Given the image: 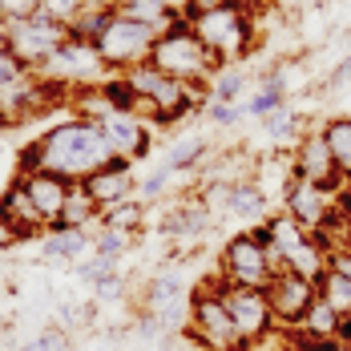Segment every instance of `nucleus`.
I'll use <instances>...</instances> for the list:
<instances>
[{
	"label": "nucleus",
	"mask_w": 351,
	"mask_h": 351,
	"mask_svg": "<svg viewBox=\"0 0 351 351\" xmlns=\"http://www.w3.org/2000/svg\"><path fill=\"white\" fill-rule=\"evenodd\" d=\"M113 162L106 134L93 117L73 113L65 121L49 125L40 138H33L29 145H21L16 158V174H33V170H49V174L65 178V182H85L93 170H101Z\"/></svg>",
	"instance_id": "obj_1"
},
{
	"label": "nucleus",
	"mask_w": 351,
	"mask_h": 351,
	"mask_svg": "<svg viewBox=\"0 0 351 351\" xmlns=\"http://www.w3.org/2000/svg\"><path fill=\"white\" fill-rule=\"evenodd\" d=\"M254 234H258V243L267 246V254H271V263H275V271H299V275H311L319 279L323 275V267H327V254L339 246L335 234H327V230H303L291 214H271L263 226H250Z\"/></svg>",
	"instance_id": "obj_2"
},
{
	"label": "nucleus",
	"mask_w": 351,
	"mask_h": 351,
	"mask_svg": "<svg viewBox=\"0 0 351 351\" xmlns=\"http://www.w3.org/2000/svg\"><path fill=\"white\" fill-rule=\"evenodd\" d=\"M149 65L162 69L166 77H174V81L194 85V89H210L214 73L222 69V61L198 40V33L190 29L186 16H178L170 29L158 33L154 49H149Z\"/></svg>",
	"instance_id": "obj_3"
},
{
	"label": "nucleus",
	"mask_w": 351,
	"mask_h": 351,
	"mask_svg": "<svg viewBox=\"0 0 351 351\" xmlns=\"http://www.w3.org/2000/svg\"><path fill=\"white\" fill-rule=\"evenodd\" d=\"M190 29L210 49L222 65H239L258 49V25L246 12L243 0H222L214 8H202L190 16Z\"/></svg>",
	"instance_id": "obj_4"
},
{
	"label": "nucleus",
	"mask_w": 351,
	"mask_h": 351,
	"mask_svg": "<svg viewBox=\"0 0 351 351\" xmlns=\"http://www.w3.org/2000/svg\"><path fill=\"white\" fill-rule=\"evenodd\" d=\"M125 81L138 93V117H145L149 125H162V130L178 125L182 117H190L198 109V101H202V93H206V89H194L186 81L166 77L162 69H154L149 61L134 65V69L125 73Z\"/></svg>",
	"instance_id": "obj_5"
},
{
	"label": "nucleus",
	"mask_w": 351,
	"mask_h": 351,
	"mask_svg": "<svg viewBox=\"0 0 351 351\" xmlns=\"http://www.w3.org/2000/svg\"><path fill=\"white\" fill-rule=\"evenodd\" d=\"M190 335L206 351H250L234 327V315L226 307V282H202L190 295Z\"/></svg>",
	"instance_id": "obj_6"
},
{
	"label": "nucleus",
	"mask_w": 351,
	"mask_h": 351,
	"mask_svg": "<svg viewBox=\"0 0 351 351\" xmlns=\"http://www.w3.org/2000/svg\"><path fill=\"white\" fill-rule=\"evenodd\" d=\"M282 214H291L303 230H327V234H335L339 246H343V214L335 206V194L331 190H323L315 182H307V178L291 174L287 178V186H282Z\"/></svg>",
	"instance_id": "obj_7"
},
{
	"label": "nucleus",
	"mask_w": 351,
	"mask_h": 351,
	"mask_svg": "<svg viewBox=\"0 0 351 351\" xmlns=\"http://www.w3.org/2000/svg\"><path fill=\"white\" fill-rule=\"evenodd\" d=\"M218 279L230 282V287H254V291H267L271 279H275V263L267 254V246L258 243L254 230H243V234H230L222 243V254H218Z\"/></svg>",
	"instance_id": "obj_8"
},
{
	"label": "nucleus",
	"mask_w": 351,
	"mask_h": 351,
	"mask_svg": "<svg viewBox=\"0 0 351 351\" xmlns=\"http://www.w3.org/2000/svg\"><path fill=\"white\" fill-rule=\"evenodd\" d=\"M36 73H40L45 81L69 89V93H77V89H93V85H101V81L109 77L106 61H101V53H97V45L77 40V36H69V40H65Z\"/></svg>",
	"instance_id": "obj_9"
},
{
	"label": "nucleus",
	"mask_w": 351,
	"mask_h": 351,
	"mask_svg": "<svg viewBox=\"0 0 351 351\" xmlns=\"http://www.w3.org/2000/svg\"><path fill=\"white\" fill-rule=\"evenodd\" d=\"M65 93L69 89L45 81L40 73H21L16 81H8L0 89V130H12V125H25L29 117H40L45 109L65 101Z\"/></svg>",
	"instance_id": "obj_10"
},
{
	"label": "nucleus",
	"mask_w": 351,
	"mask_h": 351,
	"mask_svg": "<svg viewBox=\"0 0 351 351\" xmlns=\"http://www.w3.org/2000/svg\"><path fill=\"white\" fill-rule=\"evenodd\" d=\"M4 40H8V53L25 65V69H40L65 40H69V25L36 12L29 21H16V25H4Z\"/></svg>",
	"instance_id": "obj_11"
},
{
	"label": "nucleus",
	"mask_w": 351,
	"mask_h": 351,
	"mask_svg": "<svg viewBox=\"0 0 351 351\" xmlns=\"http://www.w3.org/2000/svg\"><path fill=\"white\" fill-rule=\"evenodd\" d=\"M154 40H158L154 29H145V25H138V21H130V16L113 12L109 29L97 36V53H101V61H106L109 73H130L134 65L149 61Z\"/></svg>",
	"instance_id": "obj_12"
},
{
	"label": "nucleus",
	"mask_w": 351,
	"mask_h": 351,
	"mask_svg": "<svg viewBox=\"0 0 351 351\" xmlns=\"http://www.w3.org/2000/svg\"><path fill=\"white\" fill-rule=\"evenodd\" d=\"M319 299V287L311 275H299V271H275V279L267 287V303L275 311L279 331H295L299 319L307 315V307Z\"/></svg>",
	"instance_id": "obj_13"
},
{
	"label": "nucleus",
	"mask_w": 351,
	"mask_h": 351,
	"mask_svg": "<svg viewBox=\"0 0 351 351\" xmlns=\"http://www.w3.org/2000/svg\"><path fill=\"white\" fill-rule=\"evenodd\" d=\"M226 307L234 315V327L243 335L246 348H258L263 339H271L279 331L275 323V311L267 303V291H254V287H230L226 282Z\"/></svg>",
	"instance_id": "obj_14"
},
{
	"label": "nucleus",
	"mask_w": 351,
	"mask_h": 351,
	"mask_svg": "<svg viewBox=\"0 0 351 351\" xmlns=\"http://www.w3.org/2000/svg\"><path fill=\"white\" fill-rule=\"evenodd\" d=\"M206 206L222 214H230V218H243V222H254V226H263L267 218H271V198H267V190L250 178H239V182H218L210 186V194L202 198Z\"/></svg>",
	"instance_id": "obj_15"
},
{
	"label": "nucleus",
	"mask_w": 351,
	"mask_h": 351,
	"mask_svg": "<svg viewBox=\"0 0 351 351\" xmlns=\"http://www.w3.org/2000/svg\"><path fill=\"white\" fill-rule=\"evenodd\" d=\"M291 174L307 178V182H315L323 190H331V194H339L348 182L339 174V166H335V158H331V145L323 138V130H303L299 141H295V154H291Z\"/></svg>",
	"instance_id": "obj_16"
},
{
	"label": "nucleus",
	"mask_w": 351,
	"mask_h": 351,
	"mask_svg": "<svg viewBox=\"0 0 351 351\" xmlns=\"http://www.w3.org/2000/svg\"><path fill=\"white\" fill-rule=\"evenodd\" d=\"M97 125L106 134L113 158H125V162L149 158V149H154V125L145 117H138V113H106Z\"/></svg>",
	"instance_id": "obj_17"
},
{
	"label": "nucleus",
	"mask_w": 351,
	"mask_h": 351,
	"mask_svg": "<svg viewBox=\"0 0 351 351\" xmlns=\"http://www.w3.org/2000/svg\"><path fill=\"white\" fill-rule=\"evenodd\" d=\"M85 190H89V198L109 210V206H117V202H125V198H138V178H134V162H125V158H113L109 166L101 170H93V174L81 182Z\"/></svg>",
	"instance_id": "obj_18"
},
{
	"label": "nucleus",
	"mask_w": 351,
	"mask_h": 351,
	"mask_svg": "<svg viewBox=\"0 0 351 351\" xmlns=\"http://www.w3.org/2000/svg\"><path fill=\"white\" fill-rule=\"evenodd\" d=\"M0 222L12 230V239H16V243L49 234V226H45V218L36 214L29 190L21 186V178H12V182L4 186V194H0Z\"/></svg>",
	"instance_id": "obj_19"
},
{
	"label": "nucleus",
	"mask_w": 351,
	"mask_h": 351,
	"mask_svg": "<svg viewBox=\"0 0 351 351\" xmlns=\"http://www.w3.org/2000/svg\"><path fill=\"white\" fill-rule=\"evenodd\" d=\"M16 178H21V186L29 190V198H33L36 214L45 218V226H49V222H57V214H61L65 198H69V186H73V182L49 174V170H33V174H16Z\"/></svg>",
	"instance_id": "obj_20"
},
{
	"label": "nucleus",
	"mask_w": 351,
	"mask_h": 351,
	"mask_svg": "<svg viewBox=\"0 0 351 351\" xmlns=\"http://www.w3.org/2000/svg\"><path fill=\"white\" fill-rule=\"evenodd\" d=\"M97 222H101V206L89 198V190L81 182H73L69 198H65V206L57 214V222H49V230H93Z\"/></svg>",
	"instance_id": "obj_21"
},
{
	"label": "nucleus",
	"mask_w": 351,
	"mask_h": 351,
	"mask_svg": "<svg viewBox=\"0 0 351 351\" xmlns=\"http://www.w3.org/2000/svg\"><path fill=\"white\" fill-rule=\"evenodd\" d=\"M339 323H343V315H335V311H331V303L315 299L291 335L299 339V348H307V343H323V339H339Z\"/></svg>",
	"instance_id": "obj_22"
},
{
	"label": "nucleus",
	"mask_w": 351,
	"mask_h": 351,
	"mask_svg": "<svg viewBox=\"0 0 351 351\" xmlns=\"http://www.w3.org/2000/svg\"><path fill=\"white\" fill-rule=\"evenodd\" d=\"M117 12H121V16H130V21H138V25H145V29H154V33L170 29L178 16H182L170 0H121V4H117Z\"/></svg>",
	"instance_id": "obj_23"
},
{
	"label": "nucleus",
	"mask_w": 351,
	"mask_h": 351,
	"mask_svg": "<svg viewBox=\"0 0 351 351\" xmlns=\"http://www.w3.org/2000/svg\"><path fill=\"white\" fill-rule=\"evenodd\" d=\"M89 246H93L89 230H49L40 243V254H45V263H81V254Z\"/></svg>",
	"instance_id": "obj_24"
},
{
	"label": "nucleus",
	"mask_w": 351,
	"mask_h": 351,
	"mask_svg": "<svg viewBox=\"0 0 351 351\" xmlns=\"http://www.w3.org/2000/svg\"><path fill=\"white\" fill-rule=\"evenodd\" d=\"M210 206L198 198V202H186L178 214H170V222H166V234L170 239H182V243H194V239H202L206 230H210Z\"/></svg>",
	"instance_id": "obj_25"
},
{
	"label": "nucleus",
	"mask_w": 351,
	"mask_h": 351,
	"mask_svg": "<svg viewBox=\"0 0 351 351\" xmlns=\"http://www.w3.org/2000/svg\"><path fill=\"white\" fill-rule=\"evenodd\" d=\"M319 130H323V138L331 145V158H335L343 182H351V117L348 113H343V117H327Z\"/></svg>",
	"instance_id": "obj_26"
},
{
	"label": "nucleus",
	"mask_w": 351,
	"mask_h": 351,
	"mask_svg": "<svg viewBox=\"0 0 351 351\" xmlns=\"http://www.w3.org/2000/svg\"><path fill=\"white\" fill-rule=\"evenodd\" d=\"M315 287H319V299H323V303H331V311H335V315L351 319V279L343 275V271L323 267V275L315 279Z\"/></svg>",
	"instance_id": "obj_27"
},
{
	"label": "nucleus",
	"mask_w": 351,
	"mask_h": 351,
	"mask_svg": "<svg viewBox=\"0 0 351 351\" xmlns=\"http://www.w3.org/2000/svg\"><path fill=\"white\" fill-rule=\"evenodd\" d=\"M246 85H250V73L243 65H222V69L214 73L210 81V101H222V106H239V97L246 93Z\"/></svg>",
	"instance_id": "obj_28"
},
{
	"label": "nucleus",
	"mask_w": 351,
	"mask_h": 351,
	"mask_svg": "<svg viewBox=\"0 0 351 351\" xmlns=\"http://www.w3.org/2000/svg\"><path fill=\"white\" fill-rule=\"evenodd\" d=\"M97 226H113V230L138 234L141 226H145V202H141V198H125V202L101 210V222H97Z\"/></svg>",
	"instance_id": "obj_29"
},
{
	"label": "nucleus",
	"mask_w": 351,
	"mask_h": 351,
	"mask_svg": "<svg viewBox=\"0 0 351 351\" xmlns=\"http://www.w3.org/2000/svg\"><path fill=\"white\" fill-rule=\"evenodd\" d=\"M206 149H210V145H206L202 138H186V141H178L174 149L166 154L162 170H166L170 178H174V174H190V170H194V166H198V162L206 158Z\"/></svg>",
	"instance_id": "obj_30"
},
{
	"label": "nucleus",
	"mask_w": 351,
	"mask_h": 351,
	"mask_svg": "<svg viewBox=\"0 0 351 351\" xmlns=\"http://www.w3.org/2000/svg\"><path fill=\"white\" fill-rule=\"evenodd\" d=\"M113 12L117 8H85L77 21L69 25V36H77V40H89V45H97V36L109 29V21H113Z\"/></svg>",
	"instance_id": "obj_31"
},
{
	"label": "nucleus",
	"mask_w": 351,
	"mask_h": 351,
	"mask_svg": "<svg viewBox=\"0 0 351 351\" xmlns=\"http://www.w3.org/2000/svg\"><path fill=\"white\" fill-rule=\"evenodd\" d=\"M89 243H93L97 254H106V258H117V263H121V254L134 246V234L113 230V226H93V230H89Z\"/></svg>",
	"instance_id": "obj_32"
},
{
	"label": "nucleus",
	"mask_w": 351,
	"mask_h": 351,
	"mask_svg": "<svg viewBox=\"0 0 351 351\" xmlns=\"http://www.w3.org/2000/svg\"><path fill=\"white\" fill-rule=\"evenodd\" d=\"M263 130H267L271 141H287V138H295V134H303V113H295V109L282 106L279 113L263 117Z\"/></svg>",
	"instance_id": "obj_33"
},
{
	"label": "nucleus",
	"mask_w": 351,
	"mask_h": 351,
	"mask_svg": "<svg viewBox=\"0 0 351 351\" xmlns=\"http://www.w3.org/2000/svg\"><path fill=\"white\" fill-rule=\"evenodd\" d=\"M109 275H117V258H106V254H97V250H93L89 258L77 263V279L89 282V287L101 282V279H109Z\"/></svg>",
	"instance_id": "obj_34"
},
{
	"label": "nucleus",
	"mask_w": 351,
	"mask_h": 351,
	"mask_svg": "<svg viewBox=\"0 0 351 351\" xmlns=\"http://www.w3.org/2000/svg\"><path fill=\"white\" fill-rule=\"evenodd\" d=\"M40 12L61 21V25H73L81 12H85V0H40Z\"/></svg>",
	"instance_id": "obj_35"
},
{
	"label": "nucleus",
	"mask_w": 351,
	"mask_h": 351,
	"mask_svg": "<svg viewBox=\"0 0 351 351\" xmlns=\"http://www.w3.org/2000/svg\"><path fill=\"white\" fill-rule=\"evenodd\" d=\"M21 351H69V331H61V327L53 323V327H45L33 343H25Z\"/></svg>",
	"instance_id": "obj_36"
},
{
	"label": "nucleus",
	"mask_w": 351,
	"mask_h": 351,
	"mask_svg": "<svg viewBox=\"0 0 351 351\" xmlns=\"http://www.w3.org/2000/svg\"><path fill=\"white\" fill-rule=\"evenodd\" d=\"M40 12V0H0V25H16Z\"/></svg>",
	"instance_id": "obj_37"
},
{
	"label": "nucleus",
	"mask_w": 351,
	"mask_h": 351,
	"mask_svg": "<svg viewBox=\"0 0 351 351\" xmlns=\"http://www.w3.org/2000/svg\"><path fill=\"white\" fill-rule=\"evenodd\" d=\"M243 106H222V101H210L206 106V117H210V125H218V130H230V125H239L243 121Z\"/></svg>",
	"instance_id": "obj_38"
},
{
	"label": "nucleus",
	"mask_w": 351,
	"mask_h": 351,
	"mask_svg": "<svg viewBox=\"0 0 351 351\" xmlns=\"http://www.w3.org/2000/svg\"><path fill=\"white\" fill-rule=\"evenodd\" d=\"M125 299V279L121 275H109V279L93 282V303H117Z\"/></svg>",
	"instance_id": "obj_39"
},
{
	"label": "nucleus",
	"mask_w": 351,
	"mask_h": 351,
	"mask_svg": "<svg viewBox=\"0 0 351 351\" xmlns=\"http://www.w3.org/2000/svg\"><path fill=\"white\" fill-rule=\"evenodd\" d=\"M21 73H33V69H25V65H21V61L8 53V49H0V89H4L8 81H16Z\"/></svg>",
	"instance_id": "obj_40"
},
{
	"label": "nucleus",
	"mask_w": 351,
	"mask_h": 351,
	"mask_svg": "<svg viewBox=\"0 0 351 351\" xmlns=\"http://www.w3.org/2000/svg\"><path fill=\"white\" fill-rule=\"evenodd\" d=\"M335 206L343 214V246H351V194H348V186L335 194Z\"/></svg>",
	"instance_id": "obj_41"
},
{
	"label": "nucleus",
	"mask_w": 351,
	"mask_h": 351,
	"mask_svg": "<svg viewBox=\"0 0 351 351\" xmlns=\"http://www.w3.org/2000/svg\"><path fill=\"white\" fill-rule=\"evenodd\" d=\"M327 267H335V271H343L351 279V246H335L331 254H327Z\"/></svg>",
	"instance_id": "obj_42"
},
{
	"label": "nucleus",
	"mask_w": 351,
	"mask_h": 351,
	"mask_svg": "<svg viewBox=\"0 0 351 351\" xmlns=\"http://www.w3.org/2000/svg\"><path fill=\"white\" fill-rule=\"evenodd\" d=\"M335 85H351V53L331 69V77H327V89H335Z\"/></svg>",
	"instance_id": "obj_43"
},
{
	"label": "nucleus",
	"mask_w": 351,
	"mask_h": 351,
	"mask_svg": "<svg viewBox=\"0 0 351 351\" xmlns=\"http://www.w3.org/2000/svg\"><path fill=\"white\" fill-rule=\"evenodd\" d=\"M299 351H351V343H343V339H323V343H307V348Z\"/></svg>",
	"instance_id": "obj_44"
},
{
	"label": "nucleus",
	"mask_w": 351,
	"mask_h": 351,
	"mask_svg": "<svg viewBox=\"0 0 351 351\" xmlns=\"http://www.w3.org/2000/svg\"><path fill=\"white\" fill-rule=\"evenodd\" d=\"M121 0H85V8H117Z\"/></svg>",
	"instance_id": "obj_45"
},
{
	"label": "nucleus",
	"mask_w": 351,
	"mask_h": 351,
	"mask_svg": "<svg viewBox=\"0 0 351 351\" xmlns=\"http://www.w3.org/2000/svg\"><path fill=\"white\" fill-rule=\"evenodd\" d=\"M0 49H8V40H4V25H0Z\"/></svg>",
	"instance_id": "obj_46"
}]
</instances>
